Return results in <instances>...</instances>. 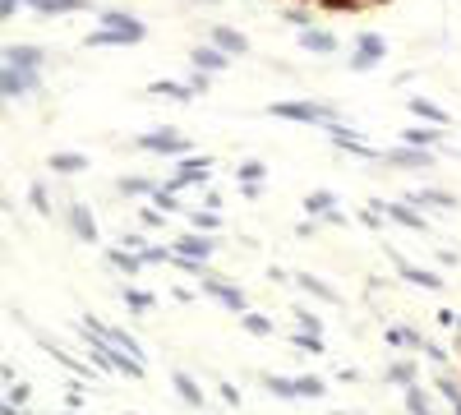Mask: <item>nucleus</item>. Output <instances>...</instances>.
<instances>
[{
    "label": "nucleus",
    "instance_id": "1",
    "mask_svg": "<svg viewBox=\"0 0 461 415\" xmlns=\"http://www.w3.org/2000/svg\"><path fill=\"white\" fill-rule=\"evenodd\" d=\"M273 116H282V121H309V125H332V111L319 107V102H277Z\"/></svg>",
    "mask_w": 461,
    "mask_h": 415
},
{
    "label": "nucleus",
    "instance_id": "2",
    "mask_svg": "<svg viewBox=\"0 0 461 415\" xmlns=\"http://www.w3.org/2000/svg\"><path fill=\"white\" fill-rule=\"evenodd\" d=\"M139 148H148V153H185V134L176 130H157V134H143Z\"/></svg>",
    "mask_w": 461,
    "mask_h": 415
},
{
    "label": "nucleus",
    "instance_id": "3",
    "mask_svg": "<svg viewBox=\"0 0 461 415\" xmlns=\"http://www.w3.org/2000/svg\"><path fill=\"white\" fill-rule=\"evenodd\" d=\"M194 180H208V157H189V162H180L176 180H171V185H166V194H176V189L194 185Z\"/></svg>",
    "mask_w": 461,
    "mask_h": 415
},
{
    "label": "nucleus",
    "instance_id": "4",
    "mask_svg": "<svg viewBox=\"0 0 461 415\" xmlns=\"http://www.w3.org/2000/svg\"><path fill=\"white\" fill-rule=\"evenodd\" d=\"M273 393H286V397H309V393H323L319 379H268Z\"/></svg>",
    "mask_w": 461,
    "mask_h": 415
},
{
    "label": "nucleus",
    "instance_id": "5",
    "mask_svg": "<svg viewBox=\"0 0 461 415\" xmlns=\"http://www.w3.org/2000/svg\"><path fill=\"white\" fill-rule=\"evenodd\" d=\"M383 51H387V46L378 42V37H360V42H355V55H351V65H355V69H373V60H378Z\"/></svg>",
    "mask_w": 461,
    "mask_h": 415
},
{
    "label": "nucleus",
    "instance_id": "6",
    "mask_svg": "<svg viewBox=\"0 0 461 415\" xmlns=\"http://www.w3.org/2000/svg\"><path fill=\"white\" fill-rule=\"evenodd\" d=\"M37 88V79L28 74V69H19V65H10L5 69V97H19V93H33Z\"/></svg>",
    "mask_w": 461,
    "mask_h": 415
},
{
    "label": "nucleus",
    "instance_id": "7",
    "mask_svg": "<svg viewBox=\"0 0 461 415\" xmlns=\"http://www.w3.org/2000/svg\"><path fill=\"white\" fill-rule=\"evenodd\" d=\"M212 42H217L226 55H245V51H249L245 33H235V28H212Z\"/></svg>",
    "mask_w": 461,
    "mask_h": 415
},
{
    "label": "nucleus",
    "instance_id": "8",
    "mask_svg": "<svg viewBox=\"0 0 461 415\" xmlns=\"http://www.w3.org/2000/svg\"><path fill=\"white\" fill-rule=\"evenodd\" d=\"M198 69H226L230 60H226V51L221 46H194V55H189Z\"/></svg>",
    "mask_w": 461,
    "mask_h": 415
},
{
    "label": "nucleus",
    "instance_id": "9",
    "mask_svg": "<svg viewBox=\"0 0 461 415\" xmlns=\"http://www.w3.org/2000/svg\"><path fill=\"white\" fill-rule=\"evenodd\" d=\"M176 254H180V259H208V254H212V240H203V236H180V240H176Z\"/></svg>",
    "mask_w": 461,
    "mask_h": 415
},
{
    "label": "nucleus",
    "instance_id": "10",
    "mask_svg": "<svg viewBox=\"0 0 461 415\" xmlns=\"http://www.w3.org/2000/svg\"><path fill=\"white\" fill-rule=\"evenodd\" d=\"M300 46H305V51H319V55H332V51H337V37H332V33H314V28H305V33H300Z\"/></svg>",
    "mask_w": 461,
    "mask_h": 415
},
{
    "label": "nucleus",
    "instance_id": "11",
    "mask_svg": "<svg viewBox=\"0 0 461 415\" xmlns=\"http://www.w3.org/2000/svg\"><path fill=\"white\" fill-rule=\"evenodd\" d=\"M10 65H19V69H37L42 65V51L37 46H10V55H5Z\"/></svg>",
    "mask_w": 461,
    "mask_h": 415
},
{
    "label": "nucleus",
    "instance_id": "12",
    "mask_svg": "<svg viewBox=\"0 0 461 415\" xmlns=\"http://www.w3.org/2000/svg\"><path fill=\"white\" fill-rule=\"evenodd\" d=\"M153 93H157V97H171V102H189V97H194V88H189V83H171V79H157Z\"/></svg>",
    "mask_w": 461,
    "mask_h": 415
},
{
    "label": "nucleus",
    "instance_id": "13",
    "mask_svg": "<svg viewBox=\"0 0 461 415\" xmlns=\"http://www.w3.org/2000/svg\"><path fill=\"white\" fill-rule=\"evenodd\" d=\"M387 162H397V166H429L434 157H429L425 148H401V153H387Z\"/></svg>",
    "mask_w": 461,
    "mask_h": 415
},
{
    "label": "nucleus",
    "instance_id": "14",
    "mask_svg": "<svg viewBox=\"0 0 461 415\" xmlns=\"http://www.w3.org/2000/svg\"><path fill=\"white\" fill-rule=\"evenodd\" d=\"M411 111H415L420 121H434V125H448V111H439L434 102H425V97H411Z\"/></svg>",
    "mask_w": 461,
    "mask_h": 415
},
{
    "label": "nucleus",
    "instance_id": "15",
    "mask_svg": "<svg viewBox=\"0 0 461 415\" xmlns=\"http://www.w3.org/2000/svg\"><path fill=\"white\" fill-rule=\"evenodd\" d=\"M69 222H74V231L83 236V240H97V222H92L83 208H69Z\"/></svg>",
    "mask_w": 461,
    "mask_h": 415
},
{
    "label": "nucleus",
    "instance_id": "16",
    "mask_svg": "<svg viewBox=\"0 0 461 415\" xmlns=\"http://www.w3.org/2000/svg\"><path fill=\"white\" fill-rule=\"evenodd\" d=\"M83 166H88L83 153H55L51 157V171H83Z\"/></svg>",
    "mask_w": 461,
    "mask_h": 415
},
{
    "label": "nucleus",
    "instance_id": "17",
    "mask_svg": "<svg viewBox=\"0 0 461 415\" xmlns=\"http://www.w3.org/2000/svg\"><path fill=\"white\" fill-rule=\"evenodd\" d=\"M203 286H208V291L217 295L221 305H230V309H240V305H245V300H240V291H230V286H221V282H203Z\"/></svg>",
    "mask_w": 461,
    "mask_h": 415
},
{
    "label": "nucleus",
    "instance_id": "18",
    "mask_svg": "<svg viewBox=\"0 0 461 415\" xmlns=\"http://www.w3.org/2000/svg\"><path fill=\"white\" fill-rule=\"evenodd\" d=\"M305 208H309V212H328V217H337V212H332V194H328V189L309 194V198H305Z\"/></svg>",
    "mask_w": 461,
    "mask_h": 415
},
{
    "label": "nucleus",
    "instance_id": "19",
    "mask_svg": "<svg viewBox=\"0 0 461 415\" xmlns=\"http://www.w3.org/2000/svg\"><path fill=\"white\" fill-rule=\"evenodd\" d=\"M443 134L439 130H406V143L411 148H429V143H439Z\"/></svg>",
    "mask_w": 461,
    "mask_h": 415
},
{
    "label": "nucleus",
    "instance_id": "20",
    "mask_svg": "<svg viewBox=\"0 0 461 415\" xmlns=\"http://www.w3.org/2000/svg\"><path fill=\"white\" fill-rule=\"evenodd\" d=\"M387 217L406 222V226H425V217H420V212H411V208H401V203H387Z\"/></svg>",
    "mask_w": 461,
    "mask_h": 415
},
{
    "label": "nucleus",
    "instance_id": "21",
    "mask_svg": "<svg viewBox=\"0 0 461 415\" xmlns=\"http://www.w3.org/2000/svg\"><path fill=\"white\" fill-rule=\"evenodd\" d=\"M245 180V185H259L263 180V162H240V171H235Z\"/></svg>",
    "mask_w": 461,
    "mask_h": 415
},
{
    "label": "nucleus",
    "instance_id": "22",
    "mask_svg": "<svg viewBox=\"0 0 461 415\" xmlns=\"http://www.w3.org/2000/svg\"><path fill=\"white\" fill-rule=\"evenodd\" d=\"M111 263H116V268H125V273H139V254H125V250H116V254H111Z\"/></svg>",
    "mask_w": 461,
    "mask_h": 415
},
{
    "label": "nucleus",
    "instance_id": "23",
    "mask_svg": "<svg viewBox=\"0 0 461 415\" xmlns=\"http://www.w3.org/2000/svg\"><path fill=\"white\" fill-rule=\"evenodd\" d=\"M121 189H125V194H148L153 185H148L143 175H125V180H121Z\"/></svg>",
    "mask_w": 461,
    "mask_h": 415
},
{
    "label": "nucleus",
    "instance_id": "24",
    "mask_svg": "<svg viewBox=\"0 0 461 415\" xmlns=\"http://www.w3.org/2000/svg\"><path fill=\"white\" fill-rule=\"evenodd\" d=\"M176 388H180V393H185V402H194V406L203 402V393H198V388H194V383L185 379V374H176Z\"/></svg>",
    "mask_w": 461,
    "mask_h": 415
},
{
    "label": "nucleus",
    "instance_id": "25",
    "mask_svg": "<svg viewBox=\"0 0 461 415\" xmlns=\"http://www.w3.org/2000/svg\"><path fill=\"white\" fill-rule=\"evenodd\" d=\"M420 203H439V208H448V203H452V194H439V189H425V194H420Z\"/></svg>",
    "mask_w": 461,
    "mask_h": 415
},
{
    "label": "nucleus",
    "instance_id": "26",
    "mask_svg": "<svg viewBox=\"0 0 461 415\" xmlns=\"http://www.w3.org/2000/svg\"><path fill=\"white\" fill-rule=\"evenodd\" d=\"M189 88H194V93H208V74H203V69H198V74L189 79Z\"/></svg>",
    "mask_w": 461,
    "mask_h": 415
},
{
    "label": "nucleus",
    "instance_id": "27",
    "mask_svg": "<svg viewBox=\"0 0 461 415\" xmlns=\"http://www.w3.org/2000/svg\"><path fill=\"white\" fill-rule=\"evenodd\" d=\"M245 328H249V332H268V323L259 314H249V318H245Z\"/></svg>",
    "mask_w": 461,
    "mask_h": 415
},
{
    "label": "nucleus",
    "instance_id": "28",
    "mask_svg": "<svg viewBox=\"0 0 461 415\" xmlns=\"http://www.w3.org/2000/svg\"><path fill=\"white\" fill-rule=\"evenodd\" d=\"M208 5H217V0H208Z\"/></svg>",
    "mask_w": 461,
    "mask_h": 415
}]
</instances>
